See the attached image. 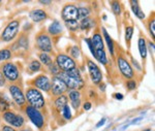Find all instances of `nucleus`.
Returning <instances> with one entry per match:
<instances>
[{"mask_svg":"<svg viewBox=\"0 0 155 131\" xmlns=\"http://www.w3.org/2000/svg\"><path fill=\"white\" fill-rule=\"evenodd\" d=\"M104 121H106V119H102V120L101 121V122H99L96 126H97V127H101V125H104Z\"/></svg>","mask_w":155,"mask_h":131,"instance_id":"nucleus-44","label":"nucleus"},{"mask_svg":"<svg viewBox=\"0 0 155 131\" xmlns=\"http://www.w3.org/2000/svg\"><path fill=\"white\" fill-rule=\"evenodd\" d=\"M1 72L3 74L4 79L11 84H15L20 80V71L16 64L12 62H5L1 66Z\"/></svg>","mask_w":155,"mask_h":131,"instance_id":"nucleus-3","label":"nucleus"},{"mask_svg":"<svg viewBox=\"0 0 155 131\" xmlns=\"http://www.w3.org/2000/svg\"><path fill=\"white\" fill-rule=\"evenodd\" d=\"M117 63H118V67L119 70L121 72V74L123 75L125 79H129L131 80V77H134V69H132L131 65L129 64V62L127 61L125 58H123L122 56L118 57V60H117Z\"/></svg>","mask_w":155,"mask_h":131,"instance_id":"nucleus-13","label":"nucleus"},{"mask_svg":"<svg viewBox=\"0 0 155 131\" xmlns=\"http://www.w3.org/2000/svg\"><path fill=\"white\" fill-rule=\"evenodd\" d=\"M80 55H81V50H80V47H77V46H74V47H71V57L72 58V59H78V58L80 57Z\"/></svg>","mask_w":155,"mask_h":131,"instance_id":"nucleus-36","label":"nucleus"},{"mask_svg":"<svg viewBox=\"0 0 155 131\" xmlns=\"http://www.w3.org/2000/svg\"><path fill=\"white\" fill-rule=\"evenodd\" d=\"M11 108V104H9L8 101H6L5 98L0 97V113H5L7 110H9Z\"/></svg>","mask_w":155,"mask_h":131,"instance_id":"nucleus-30","label":"nucleus"},{"mask_svg":"<svg viewBox=\"0 0 155 131\" xmlns=\"http://www.w3.org/2000/svg\"><path fill=\"white\" fill-rule=\"evenodd\" d=\"M25 98H26V101L29 103L30 106L37 108V110L42 108L45 106V104H46L42 93L34 87H29L27 89Z\"/></svg>","mask_w":155,"mask_h":131,"instance_id":"nucleus-2","label":"nucleus"},{"mask_svg":"<svg viewBox=\"0 0 155 131\" xmlns=\"http://www.w3.org/2000/svg\"><path fill=\"white\" fill-rule=\"evenodd\" d=\"M126 87L127 89L129 90V91H132V90H134L137 88V83L134 80H128L126 82Z\"/></svg>","mask_w":155,"mask_h":131,"instance_id":"nucleus-37","label":"nucleus"},{"mask_svg":"<svg viewBox=\"0 0 155 131\" xmlns=\"http://www.w3.org/2000/svg\"><path fill=\"white\" fill-rule=\"evenodd\" d=\"M20 29V21L19 20H14V21L9 22L7 26L4 28L1 34V40L2 41H12L15 37L17 36Z\"/></svg>","mask_w":155,"mask_h":131,"instance_id":"nucleus-6","label":"nucleus"},{"mask_svg":"<svg viewBox=\"0 0 155 131\" xmlns=\"http://www.w3.org/2000/svg\"><path fill=\"white\" fill-rule=\"evenodd\" d=\"M60 80H63V83L66 85V87L71 90H79L84 87L85 83L81 77L79 69L74 68L69 71H61L57 75Z\"/></svg>","mask_w":155,"mask_h":131,"instance_id":"nucleus-1","label":"nucleus"},{"mask_svg":"<svg viewBox=\"0 0 155 131\" xmlns=\"http://www.w3.org/2000/svg\"><path fill=\"white\" fill-rule=\"evenodd\" d=\"M90 41H91L92 46H93V47H94V50H95V51H101V50H104L102 36H101V33H98V32H96V33L93 34L92 38H90Z\"/></svg>","mask_w":155,"mask_h":131,"instance_id":"nucleus-17","label":"nucleus"},{"mask_svg":"<svg viewBox=\"0 0 155 131\" xmlns=\"http://www.w3.org/2000/svg\"><path fill=\"white\" fill-rule=\"evenodd\" d=\"M12 57V53L9 49L0 50V62L8 61Z\"/></svg>","mask_w":155,"mask_h":131,"instance_id":"nucleus-27","label":"nucleus"},{"mask_svg":"<svg viewBox=\"0 0 155 131\" xmlns=\"http://www.w3.org/2000/svg\"><path fill=\"white\" fill-rule=\"evenodd\" d=\"M65 26L68 28L69 31L74 32L79 29V21L78 20H71V21L65 22Z\"/></svg>","mask_w":155,"mask_h":131,"instance_id":"nucleus-29","label":"nucleus"},{"mask_svg":"<svg viewBox=\"0 0 155 131\" xmlns=\"http://www.w3.org/2000/svg\"><path fill=\"white\" fill-rule=\"evenodd\" d=\"M20 131H30V130L29 129H21Z\"/></svg>","mask_w":155,"mask_h":131,"instance_id":"nucleus-45","label":"nucleus"},{"mask_svg":"<svg viewBox=\"0 0 155 131\" xmlns=\"http://www.w3.org/2000/svg\"><path fill=\"white\" fill-rule=\"evenodd\" d=\"M90 15V9L87 6H81V7H78V21L79 20H84L89 18Z\"/></svg>","mask_w":155,"mask_h":131,"instance_id":"nucleus-24","label":"nucleus"},{"mask_svg":"<svg viewBox=\"0 0 155 131\" xmlns=\"http://www.w3.org/2000/svg\"><path fill=\"white\" fill-rule=\"evenodd\" d=\"M30 18H31V20L33 22H41V21H45V20L48 18V15H47V12L44 11V9H33L32 11H30L29 14Z\"/></svg>","mask_w":155,"mask_h":131,"instance_id":"nucleus-16","label":"nucleus"},{"mask_svg":"<svg viewBox=\"0 0 155 131\" xmlns=\"http://www.w3.org/2000/svg\"><path fill=\"white\" fill-rule=\"evenodd\" d=\"M91 106H92V104H91V102H89V101L85 102L83 104V108L85 110H89L90 108H91Z\"/></svg>","mask_w":155,"mask_h":131,"instance_id":"nucleus-41","label":"nucleus"},{"mask_svg":"<svg viewBox=\"0 0 155 131\" xmlns=\"http://www.w3.org/2000/svg\"><path fill=\"white\" fill-rule=\"evenodd\" d=\"M5 84H6V80H5V79H4L3 74H2V72H1V70H0V88L4 87Z\"/></svg>","mask_w":155,"mask_h":131,"instance_id":"nucleus-40","label":"nucleus"},{"mask_svg":"<svg viewBox=\"0 0 155 131\" xmlns=\"http://www.w3.org/2000/svg\"><path fill=\"white\" fill-rule=\"evenodd\" d=\"M114 96H115L116 99H119V100L123 99V95H122V94H118V93H117V94H115Z\"/></svg>","mask_w":155,"mask_h":131,"instance_id":"nucleus-42","label":"nucleus"},{"mask_svg":"<svg viewBox=\"0 0 155 131\" xmlns=\"http://www.w3.org/2000/svg\"><path fill=\"white\" fill-rule=\"evenodd\" d=\"M93 25H94L93 20H91L90 18H87V19H84L81 22H79V28L81 30H89L93 27Z\"/></svg>","mask_w":155,"mask_h":131,"instance_id":"nucleus-23","label":"nucleus"},{"mask_svg":"<svg viewBox=\"0 0 155 131\" xmlns=\"http://www.w3.org/2000/svg\"><path fill=\"white\" fill-rule=\"evenodd\" d=\"M62 116L65 120H71V108H69L68 105H65L63 108H62Z\"/></svg>","mask_w":155,"mask_h":131,"instance_id":"nucleus-35","label":"nucleus"},{"mask_svg":"<svg viewBox=\"0 0 155 131\" xmlns=\"http://www.w3.org/2000/svg\"><path fill=\"white\" fill-rule=\"evenodd\" d=\"M48 69H49V71H50V74H51L53 77H57L60 72H61V70L59 69V67L57 66V64L55 62L52 63L51 65H49L48 66Z\"/></svg>","mask_w":155,"mask_h":131,"instance_id":"nucleus-31","label":"nucleus"},{"mask_svg":"<svg viewBox=\"0 0 155 131\" xmlns=\"http://www.w3.org/2000/svg\"><path fill=\"white\" fill-rule=\"evenodd\" d=\"M86 41H87V44H88V47H89L90 51H91V53H92V55H93V56H95V50H94V47H93V46H92L91 41H90V38H87Z\"/></svg>","mask_w":155,"mask_h":131,"instance_id":"nucleus-39","label":"nucleus"},{"mask_svg":"<svg viewBox=\"0 0 155 131\" xmlns=\"http://www.w3.org/2000/svg\"><path fill=\"white\" fill-rule=\"evenodd\" d=\"M2 118L9 126L14 128H23L25 126V119L23 118V116H21L20 114L12 112V110H7V112L2 114Z\"/></svg>","mask_w":155,"mask_h":131,"instance_id":"nucleus-5","label":"nucleus"},{"mask_svg":"<svg viewBox=\"0 0 155 131\" xmlns=\"http://www.w3.org/2000/svg\"><path fill=\"white\" fill-rule=\"evenodd\" d=\"M132 34H134V27H132V26H127L125 28V40H126V42H127V44H128V46H129V44H130Z\"/></svg>","mask_w":155,"mask_h":131,"instance_id":"nucleus-32","label":"nucleus"},{"mask_svg":"<svg viewBox=\"0 0 155 131\" xmlns=\"http://www.w3.org/2000/svg\"><path fill=\"white\" fill-rule=\"evenodd\" d=\"M57 66L59 67L60 70L62 71H69L77 67L76 61L66 54H58L56 56V62Z\"/></svg>","mask_w":155,"mask_h":131,"instance_id":"nucleus-8","label":"nucleus"},{"mask_svg":"<svg viewBox=\"0 0 155 131\" xmlns=\"http://www.w3.org/2000/svg\"><path fill=\"white\" fill-rule=\"evenodd\" d=\"M130 5H131L132 11H134V15H136V17L139 18L140 20H144L145 19V14H144V11L141 9V7H140L139 2H137V0H131Z\"/></svg>","mask_w":155,"mask_h":131,"instance_id":"nucleus-19","label":"nucleus"},{"mask_svg":"<svg viewBox=\"0 0 155 131\" xmlns=\"http://www.w3.org/2000/svg\"><path fill=\"white\" fill-rule=\"evenodd\" d=\"M111 7H112V11L115 15H120L121 14V4L118 1H112L111 2Z\"/></svg>","mask_w":155,"mask_h":131,"instance_id":"nucleus-33","label":"nucleus"},{"mask_svg":"<svg viewBox=\"0 0 155 131\" xmlns=\"http://www.w3.org/2000/svg\"><path fill=\"white\" fill-rule=\"evenodd\" d=\"M81 92L79 90H71L68 92V96L67 97L69 98L72 107L74 110H79L80 106H81Z\"/></svg>","mask_w":155,"mask_h":131,"instance_id":"nucleus-15","label":"nucleus"},{"mask_svg":"<svg viewBox=\"0 0 155 131\" xmlns=\"http://www.w3.org/2000/svg\"><path fill=\"white\" fill-rule=\"evenodd\" d=\"M38 58L41 64H44L45 66H49V65H51L53 63V59H52V57L50 56V54H48V53L41 52L38 54Z\"/></svg>","mask_w":155,"mask_h":131,"instance_id":"nucleus-22","label":"nucleus"},{"mask_svg":"<svg viewBox=\"0 0 155 131\" xmlns=\"http://www.w3.org/2000/svg\"><path fill=\"white\" fill-rule=\"evenodd\" d=\"M148 29H149V32L151 34L152 38L154 39L155 37V21H154V17L152 16V20L150 19V21L148 22Z\"/></svg>","mask_w":155,"mask_h":131,"instance_id":"nucleus-34","label":"nucleus"},{"mask_svg":"<svg viewBox=\"0 0 155 131\" xmlns=\"http://www.w3.org/2000/svg\"><path fill=\"white\" fill-rule=\"evenodd\" d=\"M8 91L11 93L12 100H14L19 106H21V107L26 106V104H27L26 98H25V94L20 86H18L17 84H11L8 86Z\"/></svg>","mask_w":155,"mask_h":131,"instance_id":"nucleus-9","label":"nucleus"},{"mask_svg":"<svg viewBox=\"0 0 155 131\" xmlns=\"http://www.w3.org/2000/svg\"><path fill=\"white\" fill-rule=\"evenodd\" d=\"M39 3L44 4V5H50V4H51L52 2L51 1H39Z\"/></svg>","mask_w":155,"mask_h":131,"instance_id":"nucleus-43","label":"nucleus"},{"mask_svg":"<svg viewBox=\"0 0 155 131\" xmlns=\"http://www.w3.org/2000/svg\"><path fill=\"white\" fill-rule=\"evenodd\" d=\"M87 67H88L92 83H93L94 85L101 84L102 74H101V70L99 69V67L97 66V64H95L92 60L87 59Z\"/></svg>","mask_w":155,"mask_h":131,"instance_id":"nucleus-10","label":"nucleus"},{"mask_svg":"<svg viewBox=\"0 0 155 131\" xmlns=\"http://www.w3.org/2000/svg\"><path fill=\"white\" fill-rule=\"evenodd\" d=\"M61 18L64 22L71 20H78V7L74 4H66L62 8Z\"/></svg>","mask_w":155,"mask_h":131,"instance_id":"nucleus-14","label":"nucleus"},{"mask_svg":"<svg viewBox=\"0 0 155 131\" xmlns=\"http://www.w3.org/2000/svg\"><path fill=\"white\" fill-rule=\"evenodd\" d=\"M95 59H97V61L99 63H101L102 65H106L107 63V54L104 52V50H101V51H95V56H94Z\"/></svg>","mask_w":155,"mask_h":131,"instance_id":"nucleus-26","label":"nucleus"},{"mask_svg":"<svg viewBox=\"0 0 155 131\" xmlns=\"http://www.w3.org/2000/svg\"><path fill=\"white\" fill-rule=\"evenodd\" d=\"M102 33H104V39H106L107 44V47H109V51L111 53L112 55H114V42H113V39L112 37L110 36L107 31L106 30V28L102 27Z\"/></svg>","mask_w":155,"mask_h":131,"instance_id":"nucleus-25","label":"nucleus"},{"mask_svg":"<svg viewBox=\"0 0 155 131\" xmlns=\"http://www.w3.org/2000/svg\"><path fill=\"white\" fill-rule=\"evenodd\" d=\"M25 113L28 116L30 121L35 125V127L39 128V129L44 127L45 119H44V116H42V114L41 113V110L30 106V105H26V106H25Z\"/></svg>","mask_w":155,"mask_h":131,"instance_id":"nucleus-7","label":"nucleus"},{"mask_svg":"<svg viewBox=\"0 0 155 131\" xmlns=\"http://www.w3.org/2000/svg\"><path fill=\"white\" fill-rule=\"evenodd\" d=\"M137 44H139V51L140 54H141L142 59L145 61L147 58V46H146V40H145L144 37H140L139 40H137Z\"/></svg>","mask_w":155,"mask_h":131,"instance_id":"nucleus-21","label":"nucleus"},{"mask_svg":"<svg viewBox=\"0 0 155 131\" xmlns=\"http://www.w3.org/2000/svg\"><path fill=\"white\" fill-rule=\"evenodd\" d=\"M1 131H17V130L14 127H12V126L3 124L1 125Z\"/></svg>","mask_w":155,"mask_h":131,"instance_id":"nucleus-38","label":"nucleus"},{"mask_svg":"<svg viewBox=\"0 0 155 131\" xmlns=\"http://www.w3.org/2000/svg\"><path fill=\"white\" fill-rule=\"evenodd\" d=\"M63 31V27L62 25L59 23L58 21H54L53 23L49 26L48 32L49 35H52V36H56V35H59L60 33H62Z\"/></svg>","mask_w":155,"mask_h":131,"instance_id":"nucleus-18","label":"nucleus"},{"mask_svg":"<svg viewBox=\"0 0 155 131\" xmlns=\"http://www.w3.org/2000/svg\"><path fill=\"white\" fill-rule=\"evenodd\" d=\"M67 101H68V98H67L66 95H60L56 98L54 102V105L59 112H61L62 108H63L65 105H67Z\"/></svg>","mask_w":155,"mask_h":131,"instance_id":"nucleus-20","label":"nucleus"},{"mask_svg":"<svg viewBox=\"0 0 155 131\" xmlns=\"http://www.w3.org/2000/svg\"><path fill=\"white\" fill-rule=\"evenodd\" d=\"M41 62L38 61V60H32L31 62L28 64V70L30 72H36V71H38V70H41Z\"/></svg>","mask_w":155,"mask_h":131,"instance_id":"nucleus-28","label":"nucleus"},{"mask_svg":"<svg viewBox=\"0 0 155 131\" xmlns=\"http://www.w3.org/2000/svg\"><path fill=\"white\" fill-rule=\"evenodd\" d=\"M53 96H60V95H64V93L68 91V88L63 83V80H60L58 77H53L51 80V89Z\"/></svg>","mask_w":155,"mask_h":131,"instance_id":"nucleus-11","label":"nucleus"},{"mask_svg":"<svg viewBox=\"0 0 155 131\" xmlns=\"http://www.w3.org/2000/svg\"><path fill=\"white\" fill-rule=\"evenodd\" d=\"M31 84L34 88H36L39 91L49 92L50 89H51V80L45 74L37 75L35 79L31 82Z\"/></svg>","mask_w":155,"mask_h":131,"instance_id":"nucleus-12","label":"nucleus"},{"mask_svg":"<svg viewBox=\"0 0 155 131\" xmlns=\"http://www.w3.org/2000/svg\"><path fill=\"white\" fill-rule=\"evenodd\" d=\"M35 44L38 50H41L42 53H51L53 51V44L52 39L48 33L44 31H41L35 37Z\"/></svg>","mask_w":155,"mask_h":131,"instance_id":"nucleus-4","label":"nucleus"}]
</instances>
